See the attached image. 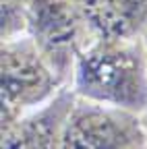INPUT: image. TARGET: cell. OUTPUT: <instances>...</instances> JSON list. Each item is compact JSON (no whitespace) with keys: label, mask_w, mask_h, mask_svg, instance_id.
Wrapping results in <instances>:
<instances>
[{"label":"cell","mask_w":147,"mask_h":149,"mask_svg":"<svg viewBox=\"0 0 147 149\" xmlns=\"http://www.w3.org/2000/svg\"><path fill=\"white\" fill-rule=\"evenodd\" d=\"M98 40H139L147 33V0H79Z\"/></svg>","instance_id":"obj_6"},{"label":"cell","mask_w":147,"mask_h":149,"mask_svg":"<svg viewBox=\"0 0 147 149\" xmlns=\"http://www.w3.org/2000/svg\"><path fill=\"white\" fill-rule=\"evenodd\" d=\"M25 33L68 87L77 58L98 40L79 0H27Z\"/></svg>","instance_id":"obj_3"},{"label":"cell","mask_w":147,"mask_h":149,"mask_svg":"<svg viewBox=\"0 0 147 149\" xmlns=\"http://www.w3.org/2000/svg\"><path fill=\"white\" fill-rule=\"evenodd\" d=\"M64 87L68 85L52 70L27 33L4 40L0 48V133L15 126L25 114L52 102Z\"/></svg>","instance_id":"obj_2"},{"label":"cell","mask_w":147,"mask_h":149,"mask_svg":"<svg viewBox=\"0 0 147 149\" xmlns=\"http://www.w3.org/2000/svg\"><path fill=\"white\" fill-rule=\"evenodd\" d=\"M77 97L120 108L143 116L147 112V50L139 40H95L75 64Z\"/></svg>","instance_id":"obj_1"},{"label":"cell","mask_w":147,"mask_h":149,"mask_svg":"<svg viewBox=\"0 0 147 149\" xmlns=\"http://www.w3.org/2000/svg\"><path fill=\"white\" fill-rule=\"evenodd\" d=\"M141 118H143V124H145V128H147V112H145V114H143Z\"/></svg>","instance_id":"obj_8"},{"label":"cell","mask_w":147,"mask_h":149,"mask_svg":"<svg viewBox=\"0 0 147 149\" xmlns=\"http://www.w3.org/2000/svg\"><path fill=\"white\" fill-rule=\"evenodd\" d=\"M27 31V0H0V35L4 40Z\"/></svg>","instance_id":"obj_7"},{"label":"cell","mask_w":147,"mask_h":149,"mask_svg":"<svg viewBox=\"0 0 147 149\" xmlns=\"http://www.w3.org/2000/svg\"><path fill=\"white\" fill-rule=\"evenodd\" d=\"M64 149H147V128L139 114L77 97L64 128Z\"/></svg>","instance_id":"obj_4"},{"label":"cell","mask_w":147,"mask_h":149,"mask_svg":"<svg viewBox=\"0 0 147 149\" xmlns=\"http://www.w3.org/2000/svg\"><path fill=\"white\" fill-rule=\"evenodd\" d=\"M143 42H145V50H147V33H145V37H143Z\"/></svg>","instance_id":"obj_9"},{"label":"cell","mask_w":147,"mask_h":149,"mask_svg":"<svg viewBox=\"0 0 147 149\" xmlns=\"http://www.w3.org/2000/svg\"><path fill=\"white\" fill-rule=\"evenodd\" d=\"M75 100L77 93L72 87H64L52 102L2 130V149H64L62 128Z\"/></svg>","instance_id":"obj_5"}]
</instances>
